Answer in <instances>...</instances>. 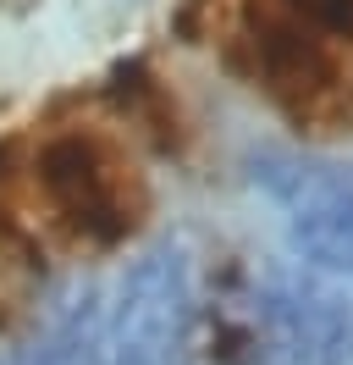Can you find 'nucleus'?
Wrapping results in <instances>:
<instances>
[{
	"label": "nucleus",
	"mask_w": 353,
	"mask_h": 365,
	"mask_svg": "<svg viewBox=\"0 0 353 365\" xmlns=\"http://www.w3.org/2000/svg\"><path fill=\"white\" fill-rule=\"evenodd\" d=\"M17 232L78 255L127 244L149 216V182L127 138L110 128H44L17 160Z\"/></svg>",
	"instance_id": "1"
},
{
	"label": "nucleus",
	"mask_w": 353,
	"mask_h": 365,
	"mask_svg": "<svg viewBox=\"0 0 353 365\" xmlns=\"http://www.w3.org/2000/svg\"><path fill=\"white\" fill-rule=\"evenodd\" d=\"M243 50L298 133H353V0H243Z\"/></svg>",
	"instance_id": "2"
}]
</instances>
